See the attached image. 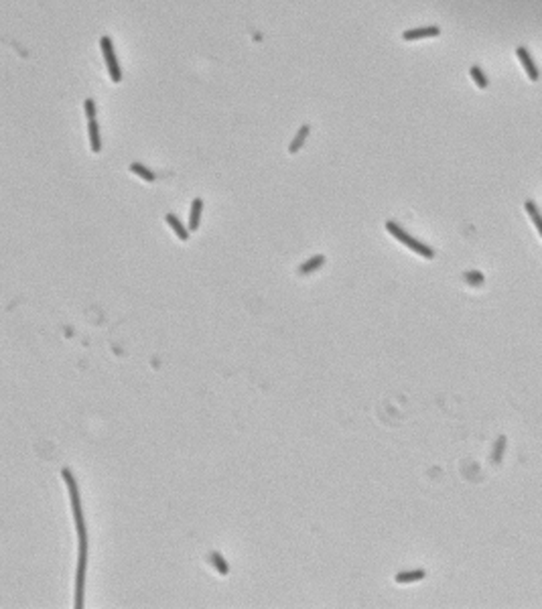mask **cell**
<instances>
[{
  "label": "cell",
  "instance_id": "6da1fadb",
  "mask_svg": "<svg viewBox=\"0 0 542 609\" xmlns=\"http://www.w3.org/2000/svg\"><path fill=\"white\" fill-rule=\"evenodd\" d=\"M61 477L67 486L69 492V501H71V512H73V520H75V528H77V536H79V558H77V575H75V607H84V585H86V569H88V528H86V520H84V512H81V499H79V488L77 481L71 473V469L63 467L61 469Z\"/></svg>",
  "mask_w": 542,
  "mask_h": 609
},
{
  "label": "cell",
  "instance_id": "7a4b0ae2",
  "mask_svg": "<svg viewBox=\"0 0 542 609\" xmlns=\"http://www.w3.org/2000/svg\"><path fill=\"white\" fill-rule=\"evenodd\" d=\"M386 229L398 240V242H402L406 248H410L412 252H416L419 256H423V258H427V260H431V258H434V250L433 248H429L427 244H423V242H419V240H414L412 236H408L398 223L394 222H386Z\"/></svg>",
  "mask_w": 542,
  "mask_h": 609
},
{
  "label": "cell",
  "instance_id": "3957f363",
  "mask_svg": "<svg viewBox=\"0 0 542 609\" xmlns=\"http://www.w3.org/2000/svg\"><path fill=\"white\" fill-rule=\"evenodd\" d=\"M100 47H102V53H104L106 65H108L110 79H112L114 83H120V79H122V71H120L118 59H116V53H114L112 39H110V37H102V39H100Z\"/></svg>",
  "mask_w": 542,
  "mask_h": 609
},
{
  "label": "cell",
  "instance_id": "277c9868",
  "mask_svg": "<svg viewBox=\"0 0 542 609\" xmlns=\"http://www.w3.org/2000/svg\"><path fill=\"white\" fill-rule=\"evenodd\" d=\"M516 57L520 59V63H522V67H524V71H526V75L530 77V81H536V79L540 77V71H538V67H536L534 59H532V57H530V53H528V49H526V47H516Z\"/></svg>",
  "mask_w": 542,
  "mask_h": 609
},
{
  "label": "cell",
  "instance_id": "5b68a950",
  "mask_svg": "<svg viewBox=\"0 0 542 609\" xmlns=\"http://www.w3.org/2000/svg\"><path fill=\"white\" fill-rule=\"evenodd\" d=\"M439 35H441V29L431 25V27H419V29L404 31L402 39L404 41H416V39H429V37H439Z\"/></svg>",
  "mask_w": 542,
  "mask_h": 609
},
{
  "label": "cell",
  "instance_id": "8992f818",
  "mask_svg": "<svg viewBox=\"0 0 542 609\" xmlns=\"http://www.w3.org/2000/svg\"><path fill=\"white\" fill-rule=\"evenodd\" d=\"M164 220H166V223L171 225V229L175 232V236H177L181 242H187V240H189V227H185L183 223L179 222V218H177L175 214H166Z\"/></svg>",
  "mask_w": 542,
  "mask_h": 609
},
{
  "label": "cell",
  "instance_id": "52a82bcc",
  "mask_svg": "<svg viewBox=\"0 0 542 609\" xmlns=\"http://www.w3.org/2000/svg\"><path fill=\"white\" fill-rule=\"evenodd\" d=\"M325 264V256L323 254H317V256H313V258H309L307 262H303L301 266H299V275H303V277H307V275H311V272H315V270H319L321 266Z\"/></svg>",
  "mask_w": 542,
  "mask_h": 609
},
{
  "label": "cell",
  "instance_id": "ba28073f",
  "mask_svg": "<svg viewBox=\"0 0 542 609\" xmlns=\"http://www.w3.org/2000/svg\"><path fill=\"white\" fill-rule=\"evenodd\" d=\"M201 212H203V199L195 197L191 203V214H189V229H197L199 227V220H201Z\"/></svg>",
  "mask_w": 542,
  "mask_h": 609
},
{
  "label": "cell",
  "instance_id": "9c48e42d",
  "mask_svg": "<svg viewBox=\"0 0 542 609\" xmlns=\"http://www.w3.org/2000/svg\"><path fill=\"white\" fill-rule=\"evenodd\" d=\"M425 571L423 569H416V571H402L396 575V583L398 585H406V583H416V581H423L425 579Z\"/></svg>",
  "mask_w": 542,
  "mask_h": 609
},
{
  "label": "cell",
  "instance_id": "30bf717a",
  "mask_svg": "<svg viewBox=\"0 0 542 609\" xmlns=\"http://www.w3.org/2000/svg\"><path fill=\"white\" fill-rule=\"evenodd\" d=\"M88 132H90V144H92V151L94 153H100L102 151V140H100V126L96 120H90L88 122Z\"/></svg>",
  "mask_w": 542,
  "mask_h": 609
},
{
  "label": "cell",
  "instance_id": "8fae6325",
  "mask_svg": "<svg viewBox=\"0 0 542 609\" xmlns=\"http://www.w3.org/2000/svg\"><path fill=\"white\" fill-rule=\"evenodd\" d=\"M309 124H303L301 128H299V132H297V136L293 138V142H290V146H288V153L293 155V153H297V151H301V146L305 144V138L309 136Z\"/></svg>",
  "mask_w": 542,
  "mask_h": 609
},
{
  "label": "cell",
  "instance_id": "7c38bea8",
  "mask_svg": "<svg viewBox=\"0 0 542 609\" xmlns=\"http://www.w3.org/2000/svg\"><path fill=\"white\" fill-rule=\"evenodd\" d=\"M524 209L528 212L530 220L534 222V225H536V229H538V234H540V238H542V216H540V212H538V207H536V203H534V201H526V203H524Z\"/></svg>",
  "mask_w": 542,
  "mask_h": 609
},
{
  "label": "cell",
  "instance_id": "4fadbf2b",
  "mask_svg": "<svg viewBox=\"0 0 542 609\" xmlns=\"http://www.w3.org/2000/svg\"><path fill=\"white\" fill-rule=\"evenodd\" d=\"M130 171L134 173V175H138L140 179H144L147 183H155L157 179H155V173L151 171V169H147L144 165H140V163H132L130 165Z\"/></svg>",
  "mask_w": 542,
  "mask_h": 609
},
{
  "label": "cell",
  "instance_id": "5bb4252c",
  "mask_svg": "<svg viewBox=\"0 0 542 609\" xmlns=\"http://www.w3.org/2000/svg\"><path fill=\"white\" fill-rule=\"evenodd\" d=\"M469 75H471V79L475 81V86H477V88H482V90H486V88H488V75L482 71V67H480V65H473V67L469 69Z\"/></svg>",
  "mask_w": 542,
  "mask_h": 609
},
{
  "label": "cell",
  "instance_id": "9a60e30c",
  "mask_svg": "<svg viewBox=\"0 0 542 609\" xmlns=\"http://www.w3.org/2000/svg\"><path fill=\"white\" fill-rule=\"evenodd\" d=\"M210 562L214 564V569H216L219 575H227V571H230V564L225 562V558L221 556L219 553H212L210 554Z\"/></svg>",
  "mask_w": 542,
  "mask_h": 609
},
{
  "label": "cell",
  "instance_id": "2e32d148",
  "mask_svg": "<svg viewBox=\"0 0 542 609\" xmlns=\"http://www.w3.org/2000/svg\"><path fill=\"white\" fill-rule=\"evenodd\" d=\"M504 449H506V437H499V439H497V443H495V447H493V455H491L493 463H499V461H502Z\"/></svg>",
  "mask_w": 542,
  "mask_h": 609
},
{
  "label": "cell",
  "instance_id": "e0dca14e",
  "mask_svg": "<svg viewBox=\"0 0 542 609\" xmlns=\"http://www.w3.org/2000/svg\"><path fill=\"white\" fill-rule=\"evenodd\" d=\"M84 110H86L88 120H96V104H94V100H86L84 102Z\"/></svg>",
  "mask_w": 542,
  "mask_h": 609
},
{
  "label": "cell",
  "instance_id": "ac0fdd59",
  "mask_svg": "<svg viewBox=\"0 0 542 609\" xmlns=\"http://www.w3.org/2000/svg\"><path fill=\"white\" fill-rule=\"evenodd\" d=\"M465 280L473 286H480L484 282V277H482V272H465Z\"/></svg>",
  "mask_w": 542,
  "mask_h": 609
}]
</instances>
